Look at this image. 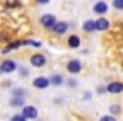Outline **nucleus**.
<instances>
[{
	"mask_svg": "<svg viewBox=\"0 0 123 121\" xmlns=\"http://www.w3.org/2000/svg\"><path fill=\"white\" fill-rule=\"evenodd\" d=\"M17 69H19L17 62H15V61H10V59H5L2 64H0V71L5 72V74H10V72H14V71H17Z\"/></svg>",
	"mask_w": 123,
	"mask_h": 121,
	"instance_id": "obj_1",
	"label": "nucleus"
},
{
	"mask_svg": "<svg viewBox=\"0 0 123 121\" xmlns=\"http://www.w3.org/2000/svg\"><path fill=\"white\" fill-rule=\"evenodd\" d=\"M56 17L52 15V14H46V15H42L41 17V25L42 27H46V29H52L54 25H56Z\"/></svg>",
	"mask_w": 123,
	"mask_h": 121,
	"instance_id": "obj_2",
	"label": "nucleus"
},
{
	"mask_svg": "<svg viewBox=\"0 0 123 121\" xmlns=\"http://www.w3.org/2000/svg\"><path fill=\"white\" fill-rule=\"evenodd\" d=\"M46 62H47V59H46L44 54H32L31 56V64L34 67H44Z\"/></svg>",
	"mask_w": 123,
	"mask_h": 121,
	"instance_id": "obj_3",
	"label": "nucleus"
},
{
	"mask_svg": "<svg viewBox=\"0 0 123 121\" xmlns=\"http://www.w3.org/2000/svg\"><path fill=\"white\" fill-rule=\"evenodd\" d=\"M37 108L36 106H24L22 108V116L25 118V119H36L37 118Z\"/></svg>",
	"mask_w": 123,
	"mask_h": 121,
	"instance_id": "obj_4",
	"label": "nucleus"
},
{
	"mask_svg": "<svg viewBox=\"0 0 123 121\" xmlns=\"http://www.w3.org/2000/svg\"><path fill=\"white\" fill-rule=\"evenodd\" d=\"M66 69H68V72H71V74H78V72H81V61H78V59H71V61L66 64Z\"/></svg>",
	"mask_w": 123,
	"mask_h": 121,
	"instance_id": "obj_5",
	"label": "nucleus"
},
{
	"mask_svg": "<svg viewBox=\"0 0 123 121\" xmlns=\"http://www.w3.org/2000/svg\"><path fill=\"white\" fill-rule=\"evenodd\" d=\"M32 86L37 87V89H46V87L51 86V81H49L47 77H44V76H39V77H36V79L32 81Z\"/></svg>",
	"mask_w": 123,
	"mask_h": 121,
	"instance_id": "obj_6",
	"label": "nucleus"
},
{
	"mask_svg": "<svg viewBox=\"0 0 123 121\" xmlns=\"http://www.w3.org/2000/svg\"><path fill=\"white\" fill-rule=\"evenodd\" d=\"M93 12H94V14H98V15L106 14V12H108V4H106V2H103V0H99V2H96V4L93 5Z\"/></svg>",
	"mask_w": 123,
	"mask_h": 121,
	"instance_id": "obj_7",
	"label": "nucleus"
},
{
	"mask_svg": "<svg viewBox=\"0 0 123 121\" xmlns=\"http://www.w3.org/2000/svg\"><path fill=\"white\" fill-rule=\"evenodd\" d=\"M106 91H108V92H111V94H118V92H121V91H123V82L113 81V82H110V84L106 86Z\"/></svg>",
	"mask_w": 123,
	"mask_h": 121,
	"instance_id": "obj_8",
	"label": "nucleus"
},
{
	"mask_svg": "<svg viewBox=\"0 0 123 121\" xmlns=\"http://www.w3.org/2000/svg\"><path fill=\"white\" fill-rule=\"evenodd\" d=\"M94 25H96V30L103 32V30H106V29L110 27V20L105 19V17H99L98 20H94Z\"/></svg>",
	"mask_w": 123,
	"mask_h": 121,
	"instance_id": "obj_9",
	"label": "nucleus"
},
{
	"mask_svg": "<svg viewBox=\"0 0 123 121\" xmlns=\"http://www.w3.org/2000/svg\"><path fill=\"white\" fill-rule=\"evenodd\" d=\"M68 29H69V24L68 22H56V25L51 29V30H54L56 34H64V32H68Z\"/></svg>",
	"mask_w": 123,
	"mask_h": 121,
	"instance_id": "obj_10",
	"label": "nucleus"
},
{
	"mask_svg": "<svg viewBox=\"0 0 123 121\" xmlns=\"http://www.w3.org/2000/svg\"><path fill=\"white\" fill-rule=\"evenodd\" d=\"M83 30L84 32H94L96 30V25H94V20H86L84 24H83Z\"/></svg>",
	"mask_w": 123,
	"mask_h": 121,
	"instance_id": "obj_11",
	"label": "nucleus"
},
{
	"mask_svg": "<svg viewBox=\"0 0 123 121\" xmlns=\"http://www.w3.org/2000/svg\"><path fill=\"white\" fill-rule=\"evenodd\" d=\"M49 81H51V84H52V86H61V84L64 82V77H62L61 74H52Z\"/></svg>",
	"mask_w": 123,
	"mask_h": 121,
	"instance_id": "obj_12",
	"label": "nucleus"
},
{
	"mask_svg": "<svg viewBox=\"0 0 123 121\" xmlns=\"http://www.w3.org/2000/svg\"><path fill=\"white\" fill-rule=\"evenodd\" d=\"M68 44H69V47L78 49V47H79V44H81V40H79V37H78V35H71V37L68 39Z\"/></svg>",
	"mask_w": 123,
	"mask_h": 121,
	"instance_id": "obj_13",
	"label": "nucleus"
},
{
	"mask_svg": "<svg viewBox=\"0 0 123 121\" xmlns=\"http://www.w3.org/2000/svg\"><path fill=\"white\" fill-rule=\"evenodd\" d=\"M25 94H27V91L24 87H15L12 91V98H25Z\"/></svg>",
	"mask_w": 123,
	"mask_h": 121,
	"instance_id": "obj_14",
	"label": "nucleus"
},
{
	"mask_svg": "<svg viewBox=\"0 0 123 121\" xmlns=\"http://www.w3.org/2000/svg\"><path fill=\"white\" fill-rule=\"evenodd\" d=\"M10 106H14V108H19V106H25L24 104V98H12L10 99Z\"/></svg>",
	"mask_w": 123,
	"mask_h": 121,
	"instance_id": "obj_15",
	"label": "nucleus"
},
{
	"mask_svg": "<svg viewBox=\"0 0 123 121\" xmlns=\"http://www.w3.org/2000/svg\"><path fill=\"white\" fill-rule=\"evenodd\" d=\"M110 113H111V116H116V114L121 113V108H120L118 104H113V106L110 108Z\"/></svg>",
	"mask_w": 123,
	"mask_h": 121,
	"instance_id": "obj_16",
	"label": "nucleus"
},
{
	"mask_svg": "<svg viewBox=\"0 0 123 121\" xmlns=\"http://www.w3.org/2000/svg\"><path fill=\"white\" fill-rule=\"evenodd\" d=\"M20 46H22V42H14V44H9V47H5V49H4V54H5V52H9L10 49H17V47H20Z\"/></svg>",
	"mask_w": 123,
	"mask_h": 121,
	"instance_id": "obj_17",
	"label": "nucleus"
},
{
	"mask_svg": "<svg viewBox=\"0 0 123 121\" xmlns=\"http://www.w3.org/2000/svg\"><path fill=\"white\" fill-rule=\"evenodd\" d=\"M113 7L118 10H123V0H113Z\"/></svg>",
	"mask_w": 123,
	"mask_h": 121,
	"instance_id": "obj_18",
	"label": "nucleus"
},
{
	"mask_svg": "<svg viewBox=\"0 0 123 121\" xmlns=\"http://www.w3.org/2000/svg\"><path fill=\"white\" fill-rule=\"evenodd\" d=\"M99 121H116V118L110 114V116H101V118H99Z\"/></svg>",
	"mask_w": 123,
	"mask_h": 121,
	"instance_id": "obj_19",
	"label": "nucleus"
},
{
	"mask_svg": "<svg viewBox=\"0 0 123 121\" xmlns=\"http://www.w3.org/2000/svg\"><path fill=\"white\" fill-rule=\"evenodd\" d=\"M10 121H27V119H25V118H24L22 114H15V116H14V118H12Z\"/></svg>",
	"mask_w": 123,
	"mask_h": 121,
	"instance_id": "obj_20",
	"label": "nucleus"
},
{
	"mask_svg": "<svg viewBox=\"0 0 123 121\" xmlns=\"http://www.w3.org/2000/svg\"><path fill=\"white\" fill-rule=\"evenodd\" d=\"M68 84H69L71 87H76V86H78V82H76V79H69V82H68Z\"/></svg>",
	"mask_w": 123,
	"mask_h": 121,
	"instance_id": "obj_21",
	"label": "nucleus"
},
{
	"mask_svg": "<svg viewBox=\"0 0 123 121\" xmlns=\"http://www.w3.org/2000/svg\"><path fill=\"white\" fill-rule=\"evenodd\" d=\"M20 76H24V77L29 76V71H27V69H20Z\"/></svg>",
	"mask_w": 123,
	"mask_h": 121,
	"instance_id": "obj_22",
	"label": "nucleus"
},
{
	"mask_svg": "<svg viewBox=\"0 0 123 121\" xmlns=\"http://www.w3.org/2000/svg\"><path fill=\"white\" fill-rule=\"evenodd\" d=\"M0 74H2V71H0Z\"/></svg>",
	"mask_w": 123,
	"mask_h": 121,
	"instance_id": "obj_23",
	"label": "nucleus"
}]
</instances>
